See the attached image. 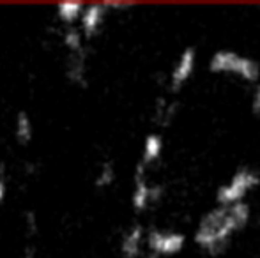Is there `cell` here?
<instances>
[{
    "mask_svg": "<svg viewBox=\"0 0 260 258\" xmlns=\"http://www.w3.org/2000/svg\"><path fill=\"white\" fill-rule=\"evenodd\" d=\"M110 16H112V11H110L108 2L87 4L85 9H83L82 20H80V23H78V28L82 30V34L87 43L96 39L98 35L103 32V28H105V25Z\"/></svg>",
    "mask_w": 260,
    "mask_h": 258,
    "instance_id": "cell-7",
    "label": "cell"
},
{
    "mask_svg": "<svg viewBox=\"0 0 260 258\" xmlns=\"http://www.w3.org/2000/svg\"><path fill=\"white\" fill-rule=\"evenodd\" d=\"M250 112L255 117H260V82L251 87L250 92Z\"/></svg>",
    "mask_w": 260,
    "mask_h": 258,
    "instance_id": "cell-17",
    "label": "cell"
},
{
    "mask_svg": "<svg viewBox=\"0 0 260 258\" xmlns=\"http://www.w3.org/2000/svg\"><path fill=\"white\" fill-rule=\"evenodd\" d=\"M186 237L184 232L175 228H149L147 230V251L159 258H172L184 251Z\"/></svg>",
    "mask_w": 260,
    "mask_h": 258,
    "instance_id": "cell-5",
    "label": "cell"
},
{
    "mask_svg": "<svg viewBox=\"0 0 260 258\" xmlns=\"http://www.w3.org/2000/svg\"><path fill=\"white\" fill-rule=\"evenodd\" d=\"M7 195H9V173L6 165L0 163V205L7 200Z\"/></svg>",
    "mask_w": 260,
    "mask_h": 258,
    "instance_id": "cell-16",
    "label": "cell"
},
{
    "mask_svg": "<svg viewBox=\"0 0 260 258\" xmlns=\"http://www.w3.org/2000/svg\"><path fill=\"white\" fill-rule=\"evenodd\" d=\"M165 198L163 184L152 182L149 179V170L142 166H135L133 173V188H131L129 202L135 212H147L152 207H156Z\"/></svg>",
    "mask_w": 260,
    "mask_h": 258,
    "instance_id": "cell-4",
    "label": "cell"
},
{
    "mask_svg": "<svg viewBox=\"0 0 260 258\" xmlns=\"http://www.w3.org/2000/svg\"><path fill=\"white\" fill-rule=\"evenodd\" d=\"M85 6L87 4H82V2H62L55 7V13H57L55 16H57V20L60 21L66 28L78 27Z\"/></svg>",
    "mask_w": 260,
    "mask_h": 258,
    "instance_id": "cell-12",
    "label": "cell"
},
{
    "mask_svg": "<svg viewBox=\"0 0 260 258\" xmlns=\"http://www.w3.org/2000/svg\"><path fill=\"white\" fill-rule=\"evenodd\" d=\"M165 154V138L159 131H151L144 136L140 147V158H138L137 165L145 170L154 168L157 163L163 159Z\"/></svg>",
    "mask_w": 260,
    "mask_h": 258,
    "instance_id": "cell-10",
    "label": "cell"
},
{
    "mask_svg": "<svg viewBox=\"0 0 260 258\" xmlns=\"http://www.w3.org/2000/svg\"><path fill=\"white\" fill-rule=\"evenodd\" d=\"M23 230L28 242H34V239L39 235V217L36 210H25L23 212Z\"/></svg>",
    "mask_w": 260,
    "mask_h": 258,
    "instance_id": "cell-15",
    "label": "cell"
},
{
    "mask_svg": "<svg viewBox=\"0 0 260 258\" xmlns=\"http://www.w3.org/2000/svg\"><path fill=\"white\" fill-rule=\"evenodd\" d=\"M197 67H199V53L193 46H186V48L181 50L177 57H175L174 64L170 67V72H168V92L172 96L179 94L189 82L193 80L197 72Z\"/></svg>",
    "mask_w": 260,
    "mask_h": 258,
    "instance_id": "cell-6",
    "label": "cell"
},
{
    "mask_svg": "<svg viewBox=\"0 0 260 258\" xmlns=\"http://www.w3.org/2000/svg\"><path fill=\"white\" fill-rule=\"evenodd\" d=\"M147 251V230L135 223L124 230L119 241V253L122 258H142Z\"/></svg>",
    "mask_w": 260,
    "mask_h": 258,
    "instance_id": "cell-8",
    "label": "cell"
},
{
    "mask_svg": "<svg viewBox=\"0 0 260 258\" xmlns=\"http://www.w3.org/2000/svg\"><path fill=\"white\" fill-rule=\"evenodd\" d=\"M13 136L20 147H28V145L32 143V140L36 138L34 119H32V115L28 114V112L20 110L16 115H14Z\"/></svg>",
    "mask_w": 260,
    "mask_h": 258,
    "instance_id": "cell-11",
    "label": "cell"
},
{
    "mask_svg": "<svg viewBox=\"0 0 260 258\" xmlns=\"http://www.w3.org/2000/svg\"><path fill=\"white\" fill-rule=\"evenodd\" d=\"M260 173L251 166H239L232 172V175L223 180L216 188L214 200L218 205H237L246 203L248 196L258 190Z\"/></svg>",
    "mask_w": 260,
    "mask_h": 258,
    "instance_id": "cell-3",
    "label": "cell"
},
{
    "mask_svg": "<svg viewBox=\"0 0 260 258\" xmlns=\"http://www.w3.org/2000/svg\"><path fill=\"white\" fill-rule=\"evenodd\" d=\"M115 180H117V166L113 161L106 159V161H103L98 166L96 175H94V188L100 191L110 190L115 184Z\"/></svg>",
    "mask_w": 260,
    "mask_h": 258,
    "instance_id": "cell-14",
    "label": "cell"
},
{
    "mask_svg": "<svg viewBox=\"0 0 260 258\" xmlns=\"http://www.w3.org/2000/svg\"><path fill=\"white\" fill-rule=\"evenodd\" d=\"M66 80L75 87H87L89 83V50L66 53Z\"/></svg>",
    "mask_w": 260,
    "mask_h": 258,
    "instance_id": "cell-9",
    "label": "cell"
},
{
    "mask_svg": "<svg viewBox=\"0 0 260 258\" xmlns=\"http://www.w3.org/2000/svg\"><path fill=\"white\" fill-rule=\"evenodd\" d=\"M251 223L250 203L218 205L207 209L197 221L193 242L209 256H219L230 248L236 235L244 232Z\"/></svg>",
    "mask_w": 260,
    "mask_h": 258,
    "instance_id": "cell-1",
    "label": "cell"
},
{
    "mask_svg": "<svg viewBox=\"0 0 260 258\" xmlns=\"http://www.w3.org/2000/svg\"><path fill=\"white\" fill-rule=\"evenodd\" d=\"M142 258H159V256L154 255V253H151V251H145V255L142 256Z\"/></svg>",
    "mask_w": 260,
    "mask_h": 258,
    "instance_id": "cell-18",
    "label": "cell"
},
{
    "mask_svg": "<svg viewBox=\"0 0 260 258\" xmlns=\"http://www.w3.org/2000/svg\"><path fill=\"white\" fill-rule=\"evenodd\" d=\"M207 69L211 75L236 78L243 83H250L251 87L260 82V62L251 55L241 53L237 50H216L209 57Z\"/></svg>",
    "mask_w": 260,
    "mask_h": 258,
    "instance_id": "cell-2",
    "label": "cell"
},
{
    "mask_svg": "<svg viewBox=\"0 0 260 258\" xmlns=\"http://www.w3.org/2000/svg\"><path fill=\"white\" fill-rule=\"evenodd\" d=\"M179 104L175 99H168V97H161L157 99L154 106V122L161 128H167L174 122L175 115H177Z\"/></svg>",
    "mask_w": 260,
    "mask_h": 258,
    "instance_id": "cell-13",
    "label": "cell"
}]
</instances>
